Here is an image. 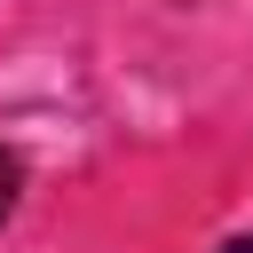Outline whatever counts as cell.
Wrapping results in <instances>:
<instances>
[{
    "mask_svg": "<svg viewBox=\"0 0 253 253\" xmlns=\"http://www.w3.org/2000/svg\"><path fill=\"white\" fill-rule=\"evenodd\" d=\"M16 190H24V158H16V150H0V221L16 213Z\"/></svg>",
    "mask_w": 253,
    "mask_h": 253,
    "instance_id": "1",
    "label": "cell"
},
{
    "mask_svg": "<svg viewBox=\"0 0 253 253\" xmlns=\"http://www.w3.org/2000/svg\"><path fill=\"white\" fill-rule=\"evenodd\" d=\"M221 253H253V229H245V237H229V245H221Z\"/></svg>",
    "mask_w": 253,
    "mask_h": 253,
    "instance_id": "2",
    "label": "cell"
}]
</instances>
